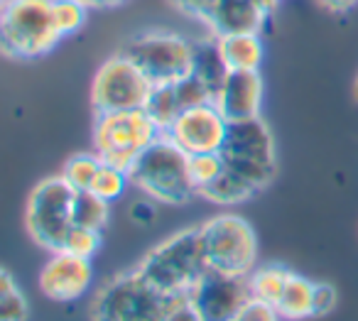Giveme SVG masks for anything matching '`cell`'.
Masks as SVG:
<instances>
[{
    "label": "cell",
    "mask_w": 358,
    "mask_h": 321,
    "mask_svg": "<svg viewBox=\"0 0 358 321\" xmlns=\"http://www.w3.org/2000/svg\"><path fill=\"white\" fill-rule=\"evenodd\" d=\"M128 177L133 187L157 204L182 206L196 194L189 177V155L182 152L167 135L157 138L138 155Z\"/></svg>",
    "instance_id": "6da1fadb"
},
{
    "label": "cell",
    "mask_w": 358,
    "mask_h": 321,
    "mask_svg": "<svg viewBox=\"0 0 358 321\" xmlns=\"http://www.w3.org/2000/svg\"><path fill=\"white\" fill-rule=\"evenodd\" d=\"M140 275L164 294H189L201 275L209 270L201 248L199 226L185 228L155 245L138 265Z\"/></svg>",
    "instance_id": "7a4b0ae2"
},
{
    "label": "cell",
    "mask_w": 358,
    "mask_h": 321,
    "mask_svg": "<svg viewBox=\"0 0 358 321\" xmlns=\"http://www.w3.org/2000/svg\"><path fill=\"white\" fill-rule=\"evenodd\" d=\"M64 37L57 32L52 0H3L0 3V55L10 59H37Z\"/></svg>",
    "instance_id": "3957f363"
},
{
    "label": "cell",
    "mask_w": 358,
    "mask_h": 321,
    "mask_svg": "<svg viewBox=\"0 0 358 321\" xmlns=\"http://www.w3.org/2000/svg\"><path fill=\"white\" fill-rule=\"evenodd\" d=\"M174 294L152 287L140 270H125L96 290L91 321H164Z\"/></svg>",
    "instance_id": "277c9868"
},
{
    "label": "cell",
    "mask_w": 358,
    "mask_h": 321,
    "mask_svg": "<svg viewBox=\"0 0 358 321\" xmlns=\"http://www.w3.org/2000/svg\"><path fill=\"white\" fill-rule=\"evenodd\" d=\"M162 138V130L145 113V108L96 113L94 120V152L101 162L130 172L133 162L145 148Z\"/></svg>",
    "instance_id": "5b68a950"
},
{
    "label": "cell",
    "mask_w": 358,
    "mask_h": 321,
    "mask_svg": "<svg viewBox=\"0 0 358 321\" xmlns=\"http://www.w3.org/2000/svg\"><path fill=\"white\" fill-rule=\"evenodd\" d=\"M221 155L226 159V167L248 182L255 192L268 187L278 172L273 133L260 115L229 123Z\"/></svg>",
    "instance_id": "8992f818"
},
{
    "label": "cell",
    "mask_w": 358,
    "mask_h": 321,
    "mask_svg": "<svg viewBox=\"0 0 358 321\" xmlns=\"http://www.w3.org/2000/svg\"><path fill=\"white\" fill-rule=\"evenodd\" d=\"M201 248L209 270L248 277L258 262V238L245 218L221 213L199 226Z\"/></svg>",
    "instance_id": "52a82bcc"
},
{
    "label": "cell",
    "mask_w": 358,
    "mask_h": 321,
    "mask_svg": "<svg viewBox=\"0 0 358 321\" xmlns=\"http://www.w3.org/2000/svg\"><path fill=\"white\" fill-rule=\"evenodd\" d=\"M74 189L57 174L35 184L25 206V226L30 238L45 250L55 252L62 248L64 236L69 233Z\"/></svg>",
    "instance_id": "ba28073f"
},
{
    "label": "cell",
    "mask_w": 358,
    "mask_h": 321,
    "mask_svg": "<svg viewBox=\"0 0 358 321\" xmlns=\"http://www.w3.org/2000/svg\"><path fill=\"white\" fill-rule=\"evenodd\" d=\"M192 42L177 32H143L123 45L120 55L128 57L150 84H174L192 71Z\"/></svg>",
    "instance_id": "9c48e42d"
},
{
    "label": "cell",
    "mask_w": 358,
    "mask_h": 321,
    "mask_svg": "<svg viewBox=\"0 0 358 321\" xmlns=\"http://www.w3.org/2000/svg\"><path fill=\"white\" fill-rule=\"evenodd\" d=\"M152 84L150 79L123 55H115L101 64L91 84V104L96 113L143 108Z\"/></svg>",
    "instance_id": "30bf717a"
},
{
    "label": "cell",
    "mask_w": 358,
    "mask_h": 321,
    "mask_svg": "<svg viewBox=\"0 0 358 321\" xmlns=\"http://www.w3.org/2000/svg\"><path fill=\"white\" fill-rule=\"evenodd\" d=\"M189 301L199 311L201 321H236L250 301L248 277L206 270L189 290Z\"/></svg>",
    "instance_id": "8fae6325"
},
{
    "label": "cell",
    "mask_w": 358,
    "mask_h": 321,
    "mask_svg": "<svg viewBox=\"0 0 358 321\" xmlns=\"http://www.w3.org/2000/svg\"><path fill=\"white\" fill-rule=\"evenodd\" d=\"M226 133H229V120L224 118V113L214 104H206L182 110L177 120L162 135H167L182 152L201 155L221 152Z\"/></svg>",
    "instance_id": "7c38bea8"
},
{
    "label": "cell",
    "mask_w": 358,
    "mask_h": 321,
    "mask_svg": "<svg viewBox=\"0 0 358 321\" xmlns=\"http://www.w3.org/2000/svg\"><path fill=\"white\" fill-rule=\"evenodd\" d=\"M91 282H94L91 257H81L66 250L52 252V257L45 262L40 277H37L42 294L52 301L81 299L91 290Z\"/></svg>",
    "instance_id": "4fadbf2b"
},
{
    "label": "cell",
    "mask_w": 358,
    "mask_h": 321,
    "mask_svg": "<svg viewBox=\"0 0 358 321\" xmlns=\"http://www.w3.org/2000/svg\"><path fill=\"white\" fill-rule=\"evenodd\" d=\"M280 0H214L204 22L211 35H231V32H260L273 17Z\"/></svg>",
    "instance_id": "5bb4252c"
},
{
    "label": "cell",
    "mask_w": 358,
    "mask_h": 321,
    "mask_svg": "<svg viewBox=\"0 0 358 321\" xmlns=\"http://www.w3.org/2000/svg\"><path fill=\"white\" fill-rule=\"evenodd\" d=\"M214 106L229 123L258 118L263 106V76L258 71H229L214 96Z\"/></svg>",
    "instance_id": "9a60e30c"
},
{
    "label": "cell",
    "mask_w": 358,
    "mask_h": 321,
    "mask_svg": "<svg viewBox=\"0 0 358 321\" xmlns=\"http://www.w3.org/2000/svg\"><path fill=\"white\" fill-rule=\"evenodd\" d=\"M221 55L231 71H260L265 47L260 32H231L219 37Z\"/></svg>",
    "instance_id": "2e32d148"
},
{
    "label": "cell",
    "mask_w": 358,
    "mask_h": 321,
    "mask_svg": "<svg viewBox=\"0 0 358 321\" xmlns=\"http://www.w3.org/2000/svg\"><path fill=\"white\" fill-rule=\"evenodd\" d=\"M192 74L199 81H204L211 89V94L216 96V91L221 89V84L229 76V64H226L224 55H221L219 37L209 35L199 42H192Z\"/></svg>",
    "instance_id": "e0dca14e"
},
{
    "label": "cell",
    "mask_w": 358,
    "mask_h": 321,
    "mask_svg": "<svg viewBox=\"0 0 358 321\" xmlns=\"http://www.w3.org/2000/svg\"><path fill=\"white\" fill-rule=\"evenodd\" d=\"M275 309L287 321H302L314 316V282L297 272H289V280Z\"/></svg>",
    "instance_id": "ac0fdd59"
},
{
    "label": "cell",
    "mask_w": 358,
    "mask_h": 321,
    "mask_svg": "<svg viewBox=\"0 0 358 321\" xmlns=\"http://www.w3.org/2000/svg\"><path fill=\"white\" fill-rule=\"evenodd\" d=\"M287 267L282 265H263L255 267L253 272L248 275V290H250V299H260L268 301V304L278 306L280 297L285 292V285L289 280Z\"/></svg>",
    "instance_id": "d6986e66"
},
{
    "label": "cell",
    "mask_w": 358,
    "mask_h": 321,
    "mask_svg": "<svg viewBox=\"0 0 358 321\" xmlns=\"http://www.w3.org/2000/svg\"><path fill=\"white\" fill-rule=\"evenodd\" d=\"M110 218V201L96 197L94 192H76L71 206V223L91 231H106Z\"/></svg>",
    "instance_id": "ffe728a7"
},
{
    "label": "cell",
    "mask_w": 358,
    "mask_h": 321,
    "mask_svg": "<svg viewBox=\"0 0 358 321\" xmlns=\"http://www.w3.org/2000/svg\"><path fill=\"white\" fill-rule=\"evenodd\" d=\"M253 194H255V189L250 187L248 182H243L238 174L226 167L224 174H221L216 182H211L206 189H201L199 197H204L206 201H211V204H219V206H236V204H241V201H248Z\"/></svg>",
    "instance_id": "44dd1931"
},
{
    "label": "cell",
    "mask_w": 358,
    "mask_h": 321,
    "mask_svg": "<svg viewBox=\"0 0 358 321\" xmlns=\"http://www.w3.org/2000/svg\"><path fill=\"white\" fill-rule=\"evenodd\" d=\"M143 108H145V113L155 120V125L164 133V130L177 120V115L182 113V106H179V101H177L174 84H155Z\"/></svg>",
    "instance_id": "7402d4cb"
},
{
    "label": "cell",
    "mask_w": 358,
    "mask_h": 321,
    "mask_svg": "<svg viewBox=\"0 0 358 321\" xmlns=\"http://www.w3.org/2000/svg\"><path fill=\"white\" fill-rule=\"evenodd\" d=\"M101 167V157L96 152H79L69 157L62 167L59 177L69 184L74 192H89Z\"/></svg>",
    "instance_id": "603a6c76"
},
{
    "label": "cell",
    "mask_w": 358,
    "mask_h": 321,
    "mask_svg": "<svg viewBox=\"0 0 358 321\" xmlns=\"http://www.w3.org/2000/svg\"><path fill=\"white\" fill-rule=\"evenodd\" d=\"M27 299L15 277L0 267V321H27Z\"/></svg>",
    "instance_id": "cb8c5ba5"
},
{
    "label": "cell",
    "mask_w": 358,
    "mask_h": 321,
    "mask_svg": "<svg viewBox=\"0 0 358 321\" xmlns=\"http://www.w3.org/2000/svg\"><path fill=\"white\" fill-rule=\"evenodd\" d=\"M52 17H55L57 32L62 37H69L86 25L89 8L79 0H52Z\"/></svg>",
    "instance_id": "d4e9b609"
},
{
    "label": "cell",
    "mask_w": 358,
    "mask_h": 321,
    "mask_svg": "<svg viewBox=\"0 0 358 321\" xmlns=\"http://www.w3.org/2000/svg\"><path fill=\"white\" fill-rule=\"evenodd\" d=\"M226 169V159L221 152H201V155H189V177L194 184L196 194L201 189H206L211 182L224 174Z\"/></svg>",
    "instance_id": "484cf974"
},
{
    "label": "cell",
    "mask_w": 358,
    "mask_h": 321,
    "mask_svg": "<svg viewBox=\"0 0 358 321\" xmlns=\"http://www.w3.org/2000/svg\"><path fill=\"white\" fill-rule=\"evenodd\" d=\"M128 184H130L128 172L113 167V164L101 162V167H99V172H96V179H94V184H91L89 192H94L96 197L106 199V201H115V199L123 197Z\"/></svg>",
    "instance_id": "4316f807"
},
{
    "label": "cell",
    "mask_w": 358,
    "mask_h": 321,
    "mask_svg": "<svg viewBox=\"0 0 358 321\" xmlns=\"http://www.w3.org/2000/svg\"><path fill=\"white\" fill-rule=\"evenodd\" d=\"M174 91H177V101H179V106H182V110L214 104V94H211V89L204 84V81L196 79L192 71L187 76H182L179 81H174Z\"/></svg>",
    "instance_id": "83f0119b"
},
{
    "label": "cell",
    "mask_w": 358,
    "mask_h": 321,
    "mask_svg": "<svg viewBox=\"0 0 358 321\" xmlns=\"http://www.w3.org/2000/svg\"><path fill=\"white\" fill-rule=\"evenodd\" d=\"M103 245V233L101 231H91V228H81V226H71L69 233L64 236L59 250L74 252L81 257H94L96 252Z\"/></svg>",
    "instance_id": "f1b7e54d"
},
{
    "label": "cell",
    "mask_w": 358,
    "mask_h": 321,
    "mask_svg": "<svg viewBox=\"0 0 358 321\" xmlns=\"http://www.w3.org/2000/svg\"><path fill=\"white\" fill-rule=\"evenodd\" d=\"M282 316L278 314L273 304L268 301H260V299H250L248 304L241 309L238 319L236 321H280Z\"/></svg>",
    "instance_id": "f546056e"
},
{
    "label": "cell",
    "mask_w": 358,
    "mask_h": 321,
    "mask_svg": "<svg viewBox=\"0 0 358 321\" xmlns=\"http://www.w3.org/2000/svg\"><path fill=\"white\" fill-rule=\"evenodd\" d=\"M164 321H201V316L189 301V294H174L172 304L164 314Z\"/></svg>",
    "instance_id": "4dcf8cb0"
},
{
    "label": "cell",
    "mask_w": 358,
    "mask_h": 321,
    "mask_svg": "<svg viewBox=\"0 0 358 321\" xmlns=\"http://www.w3.org/2000/svg\"><path fill=\"white\" fill-rule=\"evenodd\" d=\"M128 216L135 226H150V223H155V218H157V201L150 197L138 199V201L130 204Z\"/></svg>",
    "instance_id": "1f68e13d"
},
{
    "label": "cell",
    "mask_w": 358,
    "mask_h": 321,
    "mask_svg": "<svg viewBox=\"0 0 358 321\" xmlns=\"http://www.w3.org/2000/svg\"><path fill=\"white\" fill-rule=\"evenodd\" d=\"M336 290L329 282H314V316H324L336 306Z\"/></svg>",
    "instance_id": "d6a6232c"
},
{
    "label": "cell",
    "mask_w": 358,
    "mask_h": 321,
    "mask_svg": "<svg viewBox=\"0 0 358 321\" xmlns=\"http://www.w3.org/2000/svg\"><path fill=\"white\" fill-rule=\"evenodd\" d=\"M167 3L172 8H177L179 13H185V15L204 20V15L209 13V8H211L214 0H167Z\"/></svg>",
    "instance_id": "836d02e7"
},
{
    "label": "cell",
    "mask_w": 358,
    "mask_h": 321,
    "mask_svg": "<svg viewBox=\"0 0 358 321\" xmlns=\"http://www.w3.org/2000/svg\"><path fill=\"white\" fill-rule=\"evenodd\" d=\"M319 6L324 10L334 13V15H346V13H351L358 6V0H319Z\"/></svg>",
    "instance_id": "e575fe53"
},
{
    "label": "cell",
    "mask_w": 358,
    "mask_h": 321,
    "mask_svg": "<svg viewBox=\"0 0 358 321\" xmlns=\"http://www.w3.org/2000/svg\"><path fill=\"white\" fill-rule=\"evenodd\" d=\"M79 3H84L86 8H94V10H103V8H115V6H123L125 0H79Z\"/></svg>",
    "instance_id": "d590c367"
},
{
    "label": "cell",
    "mask_w": 358,
    "mask_h": 321,
    "mask_svg": "<svg viewBox=\"0 0 358 321\" xmlns=\"http://www.w3.org/2000/svg\"><path fill=\"white\" fill-rule=\"evenodd\" d=\"M353 91H356V99H358V79H356V86H353Z\"/></svg>",
    "instance_id": "8d00e7d4"
},
{
    "label": "cell",
    "mask_w": 358,
    "mask_h": 321,
    "mask_svg": "<svg viewBox=\"0 0 358 321\" xmlns=\"http://www.w3.org/2000/svg\"><path fill=\"white\" fill-rule=\"evenodd\" d=\"M0 3H3V0H0Z\"/></svg>",
    "instance_id": "74e56055"
}]
</instances>
